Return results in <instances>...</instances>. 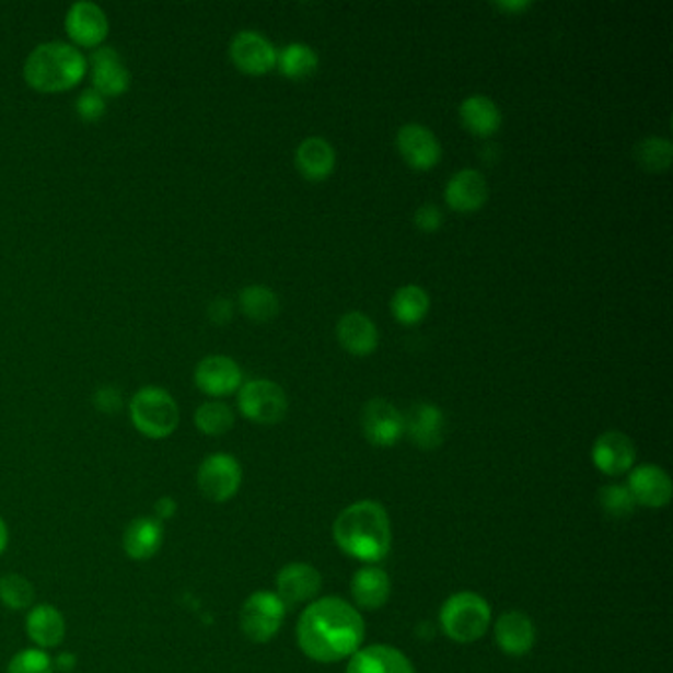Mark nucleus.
Masks as SVG:
<instances>
[{
    "label": "nucleus",
    "mask_w": 673,
    "mask_h": 673,
    "mask_svg": "<svg viewBox=\"0 0 673 673\" xmlns=\"http://www.w3.org/2000/svg\"><path fill=\"white\" fill-rule=\"evenodd\" d=\"M628 490L636 503H642L646 508H663L672 500V480L655 464L636 466L628 478Z\"/></svg>",
    "instance_id": "18"
},
{
    "label": "nucleus",
    "mask_w": 673,
    "mask_h": 673,
    "mask_svg": "<svg viewBox=\"0 0 673 673\" xmlns=\"http://www.w3.org/2000/svg\"><path fill=\"white\" fill-rule=\"evenodd\" d=\"M593 463L606 476H623L633 471L636 446L633 439L620 431H606L594 441Z\"/></svg>",
    "instance_id": "16"
},
{
    "label": "nucleus",
    "mask_w": 673,
    "mask_h": 673,
    "mask_svg": "<svg viewBox=\"0 0 673 673\" xmlns=\"http://www.w3.org/2000/svg\"><path fill=\"white\" fill-rule=\"evenodd\" d=\"M277 596L285 606L306 603L321 593L322 575L309 564H289L282 567L275 579Z\"/></svg>",
    "instance_id": "17"
},
{
    "label": "nucleus",
    "mask_w": 673,
    "mask_h": 673,
    "mask_svg": "<svg viewBox=\"0 0 673 673\" xmlns=\"http://www.w3.org/2000/svg\"><path fill=\"white\" fill-rule=\"evenodd\" d=\"M346 673H415V668L397 648L373 643L353 653Z\"/></svg>",
    "instance_id": "21"
},
{
    "label": "nucleus",
    "mask_w": 673,
    "mask_h": 673,
    "mask_svg": "<svg viewBox=\"0 0 673 673\" xmlns=\"http://www.w3.org/2000/svg\"><path fill=\"white\" fill-rule=\"evenodd\" d=\"M194 382L201 393L210 397H225L240 392L243 372L240 363L230 356H208L196 365Z\"/></svg>",
    "instance_id": "14"
},
{
    "label": "nucleus",
    "mask_w": 673,
    "mask_h": 673,
    "mask_svg": "<svg viewBox=\"0 0 673 673\" xmlns=\"http://www.w3.org/2000/svg\"><path fill=\"white\" fill-rule=\"evenodd\" d=\"M599 503L611 520L630 518L636 510V506H638L633 494L628 490V486H620V484H608V486L601 488Z\"/></svg>",
    "instance_id": "34"
},
{
    "label": "nucleus",
    "mask_w": 673,
    "mask_h": 673,
    "mask_svg": "<svg viewBox=\"0 0 673 673\" xmlns=\"http://www.w3.org/2000/svg\"><path fill=\"white\" fill-rule=\"evenodd\" d=\"M634 159L643 171L663 172L672 164V142L662 137H648L636 144Z\"/></svg>",
    "instance_id": "33"
},
{
    "label": "nucleus",
    "mask_w": 673,
    "mask_h": 673,
    "mask_svg": "<svg viewBox=\"0 0 673 673\" xmlns=\"http://www.w3.org/2000/svg\"><path fill=\"white\" fill-rule=\"evenodd\" d=\"M196 429L208 437H221L233 429L235 415L232 407L223 402H206L194 413Z\"/></svg>",
    "instance_id": "31"
},
{
    "label": "nucleus",
    "mask_w": 673,
    "mask_h": 673,
    "mask_svg": "<svg viewBox=\"0 0 673 673\" xmlns=\"http://www.w3.org/2000/svg\"><path fill=\"white\" fill-rule=\"evenodd\" d=\"M88 73V58L68 42L51 40L36 46L24 61V80L40 93H60L76 88Z\"/></svg>",
    "instance_id": "3"
},
{
    "label": "nucleus",
    "mask_w": 673,
    "mask_h": 673,
    "mask_svg": "<svg viewBox=\"0 0 673 673\" xmlns=\"http://www.w3.org/2000/svg\"><path fill=\"white\" fill-rule=\"evenodd\" d=\"M362 429L373 446H393L405 434L403 413L387 399H372L363 405Z\"/></svg>",
    "instance_id": "13"
},
{
    "label": "nucleus",
    "mask_w": 673,
    "mask_h": 673,
    "mask_svg": "<svg viewBox=\"0 0 673 673\" xmlns=\"http://www.w3.org/2000/svg\"><path fill=\"white\" fill-rule=\"evenodd\" d=\"M26 634L34 648L40 650L58 648L66 638V618L51 604H36L26 616Z\"/></svg>",
    "instance_id": "24"
},
{
    "label": "nucleus",
    "mask_w": 673,
    "mask_h": 673,
    "mask_svg": "<svg viewBox=\"0 0 673 673\" xmlns=\"http://www.w3.org/2000/svg\"><path fill=\"white\" fill-rule=\"evenodd\" d=\"M353 601L365 611H380L392 596V581L387 573L375 565H363L350 583Z\"/></svg>",
    "instance_id": "25"
},
{
    "label": "nucleus",
    "mask_w": 673,
    "mask_h": 673,
    "mask_svg": "<svg viewBox=\"0 0 673 673\" xmlns=\"http://www.w3.org/2000/svg\"><path fill=\"white\" fill-rule=\"evenodd\" d=\"M397 151L415 171H431L441 162L442 147L437 135L419 123H407L397 131Z\"/></svg>",
    "instance_id": "11"
},
{
    "label": "nucleus",
    "mask_w": 673,
    "mask_h": 673,
    "mask_svg": "<svg viewBox=\"0 0 673 673\" xmlns=\"http://www.w3.org/2000/svg\"><path fill=\"white\" fill-rule=\"evenodd\" d=\"M176 510H178V503L174 502V498H171V496H162V498H159V500L154 502V506H152V512H154L152 518L164 523L166 520L174 518Z\"/></svg>",
    "instance_id": "40"
},
{
    "label": "nucleus",
    "mask_w": 673,
    "mask_h": 673,
    "mask_svg": "<svg viewBox=\"0 0 673 673\" xmlns=\"http://www.w3.org/2000/svg\"><path fill=\"white\" fill-rule=\"evenodd\" d=\"M340 552L365 565H375L392 549V522L382 503L362 500L344 510L332 527Z\"/></svg>",
    "instance_id": "2"
},
{
    "label": "nucleus",
    "mask_w": 673,
    "mask_h": 673,
    "mask_svg": "<svg viewBox=\"0 0 673 673\" xmlns=\"http://www.w3.org/2000/svg\"><path fill=\"white\" fill-rule=\"evenodd\" d=\"M93 405L101 413H107V415L119 413L123 407V393L117 387H113V385H103L93 395Z\"/></svg>",
    "instance_id": "37"
},
{
    "label": "nucleus",
    "mask_w": 673,
    "mask_h": 673,
    "mask_svg": "<svg viewBox=\"0 0 673 673\" xmlns=\"http://www.w3.org/2000/svg\"><path fill=\"white\" fill-rule=\"evenodd\" d=\"M36 591L34 584L19 573H7L0 577V603L9 611H28L34 606Z\"/></svg>",
    "instance_id": "32"
},
{
    "label": "nucleus",
    "mask_w": 673,
    "mask_h": 673,
    "mask_svg": "<svg viewBox=\"0 0 673 673\" xmlns=\"http://www.w3.org/2000/svg\"><path fill=\"white\" fill-rule=\"evenodd\" d=\"M243 471L237 459L228 453H216L201 461L196 483L206 500L230 502L242 488Z\"/></svg>",
    "instance_id": "8"
},
{
    "label": "nucleus",
    "mask_w": 673,
    "mask_h": 673,
    "mask_svg": "<svg viewBox=\"0 0 673 673\" xmlns=\"http://www.w3.org/2000/svg\"><path fill=\"white\" fill-rule=\"evenodd\" d=\"M365 636L362 614L338 596H324L304 608L297 624V640L314 662L334 663L352 658Z\"/></svg>",
    "instance_id": "1"
},
{
    "label": "nucleus",
    "mask_w": 673,
    "mask_h": 673,
    "mask_svg": "<svg viewBox=\"0 0 673 673\" xmlns=\"http://www.w3.org/2000/svg\"><path fill=\"white\" fill-rule=\"evenodd\" d=\"M240 309L253 322H269L281 311L277 292L263 285H250L240 292Z\"/></svg>",
    "instance_id": "30"
},
{
    "label": "nucleus",
    "mask_w": 673,
    "mask_h": 673,
    "mask_svg": "<svg viewBox=\"0 0 673 673\" xmlns=\"http://www.w3.org/2000/svg\"><path fill=\"white\" fill-rule=\"evenodd\" d=\"M88 68H91L93 90L103 97H119L131 85V71L127 70L121 54L113 46L95 48Z\"/></svg>",
    "instance_id": "12"
},
{
    "label": "nucleus",
    "mask_w": 673,
    "mask_h": 673,
    "mask_svg": "<svg viewBox=\"0 0 673 673\" xmlns=\"http://www.w3.org/2000/svg\"><path fill=\"white\" fill-rule=\"evenodd\" d=\"M7 545H9V527H7V522L0 518V555L4 553Z\"/></svg>",
    "instance_id": "43"
},
{
    "label": "nucleus",
    "mask_w": 673,
    "mask_h": 673,
    "mask_svg": "<svg viewBox=\"0 0 673 673\" xmlns=\"http://www.w3.org/2000/svg\"><path fill=\"white\" fill-rule=\"evenodd\" d=\"M129 415L135 429L154 441L169 439L181 422L178 403L171 393L156 385L141 387L132 395Z\"/></svg>",
    "instance_id": "5"
},
{
    "label": "nucleus",
    "mask_w": 673,
    "mask_h": 673,
    "mask_svg": "<svg viewBox=\"0 0 673 673\" xmlns=\"http://www.w3.org/2000/svg\"><path fill=\"white\" fill-rule=\"evenodd\" d=\"M63 24L76 48H100L109 36L107 14L100 4L90 0L73 2Z\"/></svg>",
    "instance_id": "9"
},
{
    "label": "nucleus",
    "mask_w": 673,
    "mask_h": 673,
    "mask_svg": "<svg viewBox=\"0 0 673 673\" xmlns=\"http://www.w3.org/2000/svg\"><path fill=\"white\" fill-rule=\"evenodd\" d=\"M413 221L421 232H437L442 225V211L434 204H425L421 208H417Z\"/></svg>",
    "instance_id": "38"
},
{
    "label": "nucleus",
    "mask_w": 673,
    "mask_h": 673,
    "mask_svg": "<svg viewBox=\"0 0 673 673\" xmlns=\"http://www.w3.org/2000/svg\"><path fill=\"white\" fill-rule=\"evenodd\" d=\"M51 663H54V672L70 673L76 670L78 658L71 652H61L56 658H51Z\"/></svg>",
    "instance_id": "41"
},
{
    "label": "nucleus",
    "mask_w": 673,
    "mask_h": 673,
    "mask_svg": "<svg viewBox=\"0 0 673 673\" xmlns=\"http://www.w3.org/2000/svg\"><path fill=\"white\" fill-rule=\"evenodd\" d=\"M7 673H54V663L46 650L26 648L14 653Z\"/></svg>",
    "instance_id": "35"
},
{
    "label": "nucleus",
    "mask_w": 673,
    "mask_h": 673,
    "mask_svg": "<svg viewBox=\"0 0 673 673\" xmlns=\"http://www.w3.org/2000/svg\"><path fill=\"white\" fill-rule=\"evenodd\" d=\"M405 432L409 441L422 451H434L441 446L446 432V421L441 407L432 403H415L409 411L403 415Z\"/></svg>",
    "instance_id": "15"
},
{
    "label": "nucleus",
    "mask_w": 673,
    "mask_h": 673,
    "mask_svg": "<svg viewBox=\"0 0 673 673\" xmlns=\"http://www.w3.org/2000/svg\"><path fill=\"white\" fill-rule=\"evenodd\" d=\"M287 606L271 591H255L240 611V628L247 640L265 643L281 630Z\"/></svg>",
    "instance_id": "6"
},
{
    "label": "nucleus",
    "mask_w": 673,
    "mask_h": 673,
    "mask_svg": "<svg viewBox=\"0 0 673 673\" xmlns=\"http://www.w3.org/2000/svg\"><path fill=\"white\" fill-rule=\"evenodd\" d=\"M461 121L468 131L478 137H490L502 127V111L486 95H471L459 107Z\"/></svg>",
    "instance_id": "27"
},
{
    "label": "nucleus",
    "mask_w": 673,
    "mask_h": 673,
    "mask_svg": "<svg viewBox=\"0 0 673 673\" xmlns=\"http://www.w3.org/2000/svg\"><path fill=\"white\" fill-rule=\"evenodd\" d=\"M439 620L442 633L453 642L474 643L483 638L492 623V608L480 594L461 591L444 601Z\"/></svg>",
    "instance_id": "4"
},
{
    "label": "nucleus",
    "mask_w": 673,
    "mask_h": 673,
    "mask_svg": "<svg viewBox=\"0 0 673 673\" xmlns=\"http://www.w3.org/2000/svg\"><path fill=\"white\" fill-rule=\"evenodd\" d=\"M277 68L285 78L306 80L318 70V54L304 42H292L279 51Z\"/></svg>",
    "instance_id": "29"
},
{
    "label": "nucleus",
    "mask_w": 673,
    "mask_h": 673,
    "mask_svg": "<svg viewBox=\"0 0 673 673\" xmlns=\"http://www.w3.org/2000/svg\"><path fill=\"white\" fill-rule=\"evenodd\" d=\"M164 525L152 515L135 518L123 532V552L132 561H149L161 552Z\"/></svg>",
    "instance_id": "23"
},
{
    "label": "nucleus",
    "mask_w": 673,
    "mask_h": 673,
    "mask_svg": "<svg viewBox=\"0 0 673 673\" xmlns=\"http://www.w3.org/2000/svg\"><path fill=\"white\" fill-rule=\"evenodd\" d=\"M76 111L83 121H100L107 111V103H105V97L101 93L95 90H88L83 91L80 97L76 100Z\"/></svg>",
    "instance_id": "36"
},
{
    "label": "nucleus",
    "mask_w": 673,
    "mask_h": 673,
    "mask_svg": "<svg viewBox=\"0 0 673 673\" xmlns=\"http://www.w3.org/2000/svg\"><path fill=\"white\" fill-rule=\"evenodd\" d=\"M208 318L218 326H223L233 318V304L230 299H213L208 306Z\"/></svg>",
    "instance_id": "39"
},
{
    "label": "nucleus",
    "mask_w": 673,
    "mask_h": 673,
    "mask_svg": "<svg viewBox=\"0 0 673 673\" xmlns=\"http://www.w3.org/2000/svg\"><path fill=\"white\" fill-rule=\"evenodd\" d=\"M237 407L250 421L257 425H277L287 415L289 399L279 383L271 380H252L240 387Z\"/></svg>",
    "instance_id": "7"
},
{
    "label": "nucleus",
    "mask_w": 673,
    "mask_h": 673,
    "mask_svg": "<svg viewBox=\"0 0 673 673\" xmlns=\"http://www.w3.org/2000/svg\"><path fill=\"white\" fill-rule=\"evenodd\" d=\"M496 643L508 655H525L535 646V624L522 611H508L494 624Z\"/></svg>",
    "instance_id": "19"
},
{
    "label": "nucleus",
    "mask_w": 673,
    "mask_h": 673,
    "mask_svg": "<svg viewBox=\"0 0 673 673\" xmlns=\"http://www.w3.org/2000/svg\"><path fill=\"white\" fill-rule=\"evenodd\" d=\"M279 51L262 32H237L230 44V58L237 70L250 76H263L277 68Z\"/></svg>",
    "instance_id": "10"
},
{
    "label": "nucleus",
    "mask_w": 673,
    "mask_h": 673,
    "mask_svg": "<svg viewBox=\"0 0 673 673\" xmlns=\"http://www.w3.org/2000/svg\"><path fill=\"white\" fill-rule=\"evenodd\" d=\"M444 200L456 211H476L488 200V182L483 172L463 169L456 172L444 188Z\"/></svg>",
    "instance_id": "20"
},
{
    "label": "nucleus",
    "mask_w": 673,
    "mask_h": 673,
    "mask_svg": "<svg viewBox=\"0 0 673 673\" xmlns=\"http://www.w3.org/2000/svg\"><path fill=\"white\" fill-rule=\"evenodd\" d=\"M336 338L346 352L370 356L380 343V332L372 318L363 312H346L336 324Z\"/></svg>",
    "instance_id": "22"
},
{
    "label": "nucleus",
    "mask_w": 673,
    "mask_h": 673,
    "mask_svg": "<svg viewBox=\"0 0 673 673\" xmlns=\"http://www.w3.org/2000/svg\"><path fill=\"white\" fill-rule=\"evenodd\" d=\"M390 309L399 324L415 326L427 316V312L431 309V299L419 285H405L393 294Z\"/></svg>",
    "instance_id": "28"
},
{
    "label": "nucleus",
    "mask_w": 673,
    "mask_h": 673,
    "mask_svg": "<svg viewBox=\"0 0 673 673\" xmlns=\"http://www.w3.org/2000/svg\"><path fill=\"white\" fill-rule=\"evenodd\" d=\"M294 162L306 181H326L336 166V152L326 139L309 137L297 147Z\"/></svg>",
    "instance_id": "26"
},
{
    "label": "nucleus",
    "mask_w": 673,
    "mask_h": 673,
    "mask_svg": "<svg viewBox=\"0 0 673 673\" xmlns=\"http://www.w3.org/2000/svg\"><path fill=\"white\" fill-rule=\"evenodd\" d=\"M494 7H496L498 11L515 12V14H518V12L530 9L532 4H530V2H523V0H515V2L512 0V2H494Z\"/></svg>",
    "instance_id": "42"
}]
</instances>
